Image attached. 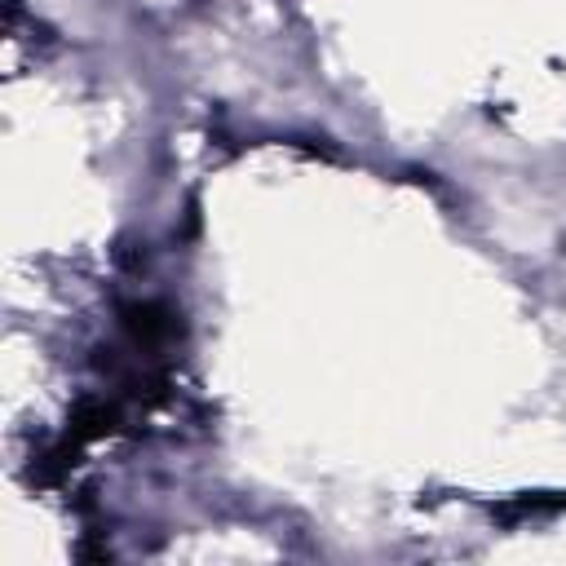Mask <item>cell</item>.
<instances>
[{"mask_svg":"<svg viewBox=\"0 0 566 566\" xmlns=\"http://www.w3.org/2000/svg\"><path fill=\"white\" fill-rule=\"evenodd\" d=\"M119 332L128 336V345H133L137 354H155V349H164V345L172 340L177 318H172V310L159 305V301H124V305H119Z\"/></svg>","mask_w":566,"mask_h":566,"instance_id":"1","label":"cell"},{"mask_svg":"<svg viewBox=\"0 0 566 566\" xmlns=\"http://www.w3.org/2000/svg\"><path fill=\"white\" fill-rule=\"evenodd\" d=\"M557 509H566V495H548V500H539V495H522V500H513V504H500L495 513H500L504 522H517V517H535V513H557Z\"/></svg>","mask_w":566,"mask_h":566,"instance_id":"2","label":"cell"}]
</instances>
